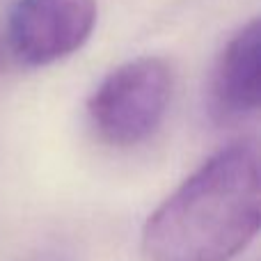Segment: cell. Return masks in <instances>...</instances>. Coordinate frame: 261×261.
<instances>
[{
	"label": "cell",
	"instance_id": "2",
	"mask_svg": "<svg viewBox=\"0 0 261 261\" xmlns=\"http://www.w3.org/2000/svg\"><path fill=\"white\" fill-rule=\"evenodd\" d=\"M172 99V71L161 58H138L106 76L90 99L96 133L115 147H133L156 133Z\"/></svg>",
	"mask_w": 261,
	"mask_h": 261
},
{
	"label": "cell",
	"instance_id": "4",
	"mask_svg": "<svg viewBox=\"0 0 261 261\" xmlns=\"http://www.w3.org/2000/svg\"><path fill=\"white\" fill-rule=\"evenodd\" d=\"M261 87V23L252 18L225 46L213 73V101L227 117L257 113Z\"/></svg>",
	"mask_w": 261,
	"mask_h": 261
},
{
	"label": "cell",
	"instance_id": "5",
	"mask_svg": "<svg viewBox=\"0 0 261 261\" xmlns=\"http://www.w3.org/2000/svg\"><path fill=\"white\" fill-rule=\"evenodd\" d=\"M5 69V46L0 44V71Z\"/></svg>",
	"mask_w": 261,
	"mask_h": 261
},
{
	"label": "cell",
	"instance_id": "3",
	"mask_svg": "<svg viewBox=\"0 0 261 261\" xmlns=\"http://www.w3.org/2000/svg\"><path fill=\"white\" fill-rule=\"evenodd\" d=\"M96 23V0H18L9 16V48L41 67L76 53Z\"/></svg>",
	"mask_w": 261,
	"mask_h": 261
},
{
	"label": "cell",
	"instance_id": "1",
	"mask_svg": "<svg viewBox=\"0 0 261 261\" xmlns=\"http://www.w3.org/2000/svg\"><path fill=\"white\" fill-rule=\"evenodd\" d=\"M259 156L231 144L211 156L153 211L142 231L147 261H231L257 236Z\"/></svg>",
	"mask_w": 261,
	"mask_h": 261
}]
</instances>
